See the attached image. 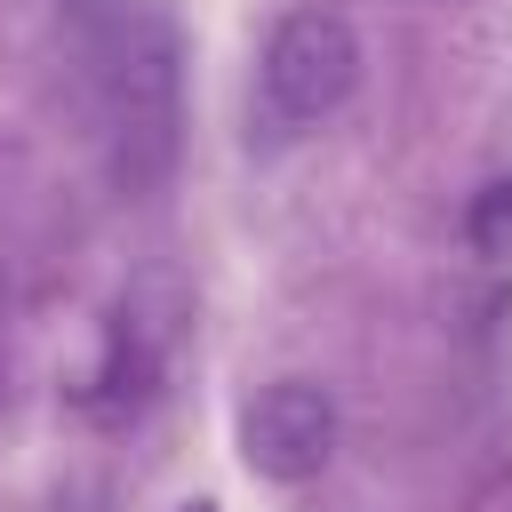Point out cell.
Masks as SVG:
<instances>
[{
    "mask_svg": "<svg viewBox=\"0 0 512 512\" xmlns=\"http://www.w3.org/2000/svg\"><path fill=\"white\" fill-rule=\"evenodd\" d=\"M56 32L104 112L120 192H152L184 144V32L160 0H56Z\"/></svg>",
    "mask_w": 512,
    "mask_h": 512,
    "instance_id": "obj_1",
    "label": "cell"
},
{
    "mask_svg": "<svg viewBox=\"0 0 512 512\" xmlns=\"http://www.w3.org/2000/svg\"><path fill=\"white\" fill-rule=\"evenodd\" d=\"M256 80H264V104L280 120H296V128L304 120H328L360 88V32L336 8H288L272 24V40H264Z\"/></svg>",
    "mask_w": 512,
    "mask_h": 512,
    "instance_id": "obj_2",
    "label": "cell"
},
{
    "mask_svg": "<svg viewBox=\"0 0 512 512\" xmlns=\"http://www.w3.org/2000/svg\"><path fill=\"white\" fill-rule=\"evenodd\" d=\"M152 296H160V280L128 288L120 312H112V328H104V360H96V376L80 384V408H88L96 424L144 416L152 392H160V376H168V352H176V328H184V296L168 288L160 312H152Z\"/></svg>",
    "mask_w": 512,
    "mask_h": 512,
    "instance_id": "obj_3",
    "label": "cell"
},
{
    "mask_svg": "<svg viewBox=\"0 0 512 512\" xmlns=\"http://www.w3.org/2000/svg\"><path fill=\"white\" fill-rule=\"evenodd\" d=\"M336 456V400L312 376H280L264 392H248L240 408V464L272 488H304L320 480Z\"/></svg>",
    "mask_w": 512,
    "mask_h": 512,
    "instance_id": "obj_4",
    "label": "cell"
},
{
    "mask_svg": "<svg viewBox=\"0 0 512 512\" xmlns=\"http://www.w3.org/2000/svg\"><path fill=\"white\" fill-rule=\"evenodd\" d=\"M464 232H472V248H480V256H512V176H496V184H480V192H472Z\"/></svg>",
    "mask_w": 512,
    "mask_h": 512,
    "instance_id": "obj_5",
    "label": "cell"
},
{
    "mask_svg": "<svg viewBox=\"0 0 512 512\" xmlns=\"http://www.w3.org/2000/svg\"><path fill=\"white\" fill-rule=\"evenodd\" d=\"M176 512H216V504H208V496H192V504H176Z\"/></svg>",
    "mask_w": 512,
    "mask_h": 512,
    "instance_id": "obj_6",
    "label": "cell"
}]
</instances>
